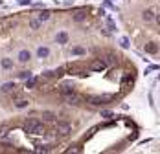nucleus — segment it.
Returning <instances> with one entry per match:
<instances>
[{"label":"nucleus","instance_id":"obj_1","mask_svg":"<svg viewBox=\"0 0 160 154\" xmlns=\"http://www.w3.org/2000/svg\"><path fill=\"white\" fill-rule=\"evenodd\" d=\"M24 130L31 132V134H42V132H44V127H42L41 121H37V119H28L24 123Z\"/></svg>","mask_w":160,"mask_h":154},{"label":"nucleus","instance_id":"obj_22","mask_svg":"<svg viewBox=\"0 0 160 154\" xmlns=\"http://www.w3.org/2000/svg\"><path fill=\"white\" fill-rule=\"evenodd\" d=\"M122 46H123V48H129V40H127V39H122Z\"/></svg>","mask_w":160,"mask_h":154},{"label":"nucleus","instance_id":"obj_9","mask_svg":"<svg viewBox=\"0 0 160 154\" xmlns=\"http://www.w3.org/2000/svg\"><path fill=\"white\" fill-rule=\"evenodd\" d=\"M145 51L155 55V53H158V46H156L155 42H147V44H145Z\"/></svg>","mask_w":160,"mask_h":154},{"label":"nucleus","instance_id":"obj_8","mask_svg":"<svg viewBox=\"0 0 160 154\" xmlns=\"http://www.w3.org/2000/svg\"><path fill=\"white\" fill-rule=\"evenodd\" d=\"M55 40H57L59 44H66V42H68V33H65V31H61V33H57V37H55Z\"/></svg>","mask_w":160,"mask_h":154},{"label":"nucleus","instance_id":"obj_5","mask_svg":"<svg viewBox=\"0 0 160 154\" xmlns=\"http://www.w3.org/2000/svg\"><path fill=\"white\" fill-rule=\"evenodd\" d=\"M87 15H88V11L87 9H81V11H77V13L74 15V20H76V22H83L85 18H87Z\"/></svg>","mask_w":160,"mask_h":154},{"label":"nucleus","instance_id":"obj_3","mask_svg":"<svg viewBox=\"0 0 160 154\" xmlns=\"http://www.w3.org/2000/svg\"><path fill=\"white\" fill-rule=\"evenodd\" d=\"M105 68H107V62L101 61V59H96V61H92V64H90V70H92V72H101V70H105Z\"/></svg>","mask_w":160,"mask_h":154},{"label":"nucleus","instance_id":"obj_2","mask_svg":"<svg viewBox=\"0 0 160 154\" xmlns=\"http://www.w3.org/2000/svg\"><path fill=\"white\" fill-rule=\"evenodd\" d=\"M111 99H112V95H88L87 101L90 105H103L107 101H111Z\"/></svg>","mask_w":160,"mask_h":154},{"label":"nucleus","instance_id":"obj_16","mask_svg":"<svg viewBox=\"0 0 160 154\" xmlns=\"http://www.w3.org/2000/svg\"><path fill=\"white\" fill-rule=\"evenodd\" d=\"M15 106L17 108H26L28 106V99H18V101L15 103Z\"/></svg>","mask_w":160,"mask_h":154},{"label":"nucleus","instance_id":"obj_20","mask_svg":"<svg viewBox=\"0 0 160 154\" xmlns=\"http://www.w3.org/2000/svg\"><path fill=\"white\" fill-rule=\"evenodd\" d=\"M18 77H20V79H29V77H31V72H20Z\"/></svg>","mask_w":160,"mask_h":154},{"label":"nucleus","instance_id":"obj_12","mask_svg":"<svg viewBox=\"0 0 160 154\" xmlns=\"http://www.w3.org/2000/svg\"><path fill=\"white\" fill-rule=\"evenodd\" d=\"M42 117H44L46 121H53V119H55V114H53V112H48V110H44V112H42Z\"/></svg>","mask_w":160,"mask_h":154},{"label":"nucleus","instance_id":"obj_21","mask_svg":"<svg viewBox=\"0 0 160 154\" xmlns=\"http://www.w3.org/2000/svg\"><path fill=\"white\" fill-rule=\"evenodd\" d=\"M2 66H4V68H11V66H13V62L9 61V59H2Z\"/></svg>","mask_w":160,"mask_h":154},{"label":"nucleus","instance_id":"obj_18","mask_svg":"<svg viewBox=\"0 0 160 154\" xmlns=\"http://www.w3.org/2000/svg\"><path fill=\"white\" fill-rule=\"evenodd\" d=\"M39 26H41V20H31L29 22V28L31 29H39Z\"/></svg>","mask_w":160,"mask_h":154},{"label":"nucleus","instance_id":"obj_10","mask_svg":"<svg viewBox=\"0 0 160 154\" xmlns=\"http://www.w3.org/2000/svg\"><path fill=\"white\" fill-rule=\"evenodd\" d=\"M142 17H144L145 22H149V20H153V18H155V11H153V9H145L144 13H142Z\"/></svg>","mask_w":160,"mask_h":154},{"label":"nucleus","instance_id":"obj_14","mask_svg":"<svg viewBox=\"0 0 160 154\" xmlns=\"http://www.w3.org/2000/svg\"><path fill=\"white\" fill-rule=\"evenodd\" d=\"M72 55H85V48H81V46H74V48H72Z\"/></svg>","mask_w":160,"mask_h":154},{"label":"nucleus","instance_id":"obj_11","mask_svg":"<svg viewBox=\"0 0 160 154\" xmlns=\"http://www.w3.org/2000/svg\"><path fill=\"white\" fill-rule=\"evenodd\" d=\"M37 55H39L41 59H44V57H48V55H50V50H48L46 46H41V48L37 50Z\"/></svg>","mask_w":160,"mask_h":154},{"label":"nucleus","instance_id":"obj_7","mask_svg":"<svg viewBox=\"0 0 160 154\" xmlns=\"http://www.w3.org/2000/svg\"><path fill=\"white\" fill-rule=\"evenodd\" d=\"M29 59H31V53H29L28 50H22V51L18 53V61H20V62H28Z\"/></svg>","mask_w":160,"mask_h":154},{"label":"nucleus","instance_id":"obj_23","mask_svg":"<svg viewBox=\"0 0 160 154\" xmlns=\"http://www.w3.org/2000/svg\"><path fill=\"white\" fill-rule=\"evenodd\" d=\"M6 128H7L6 125H0V136H2V134H4V130H6Z\"/></svg>","mask_w":160,"mask_h":154},{"label":"nucleus","instance_id":"obj_15","mask_svg":"<svg viewBox=\"0 0 160 154\" xmlns=\"http://www.w3.org/2000/svg\"><path fill=\"white\" fill-rule=\"evenodd\" d=\"M11 90H15V83H6L2 86V92H11Z\"/></svg>","mask_w":160,"mask_h":154},{"label":"nucleus","instance_id":"obj_13","mask_svg":"<svg viewBox=\"0 0 160 154\" xmlns=\"http://www.w3.org/2000/svg\"><path fill=\"white\" fill-rule=\"evenodd\" d=\"M61 92H63V95H66V94H72V92H74V86H70V84H65V86H61Z\"/></svg>","mask_w":160,"mask_h":154},{"label":"nucleus","instance_id":"obj_6","mask_svg":"<svg viewBox=\"0 0 160 154\" xmlns=\"http://www.w3.org/2000/svg\"><path fill=\"white\" fill-rule=\"evenodd\" d=\"M65 101L70 103V105H76V103H79V97L72 92V94H66V95H65Z\"/></svg>","mask_w":160,"mask_h":154},{"label":"nucleus","instance_id":"obj_4","mask_svg":"<svg viewBox=\"0 0 160 154\" xmlns=\"http://www.w3.org/2000/svg\"><path fill=\"white\" fill-rule=\"evenodd\" d=\"M55 130L61 132V134H68V132H70V125L68 123H57L55 125Z\"/></svg>","mask_w":160,"mask_h":154},{"label":"nucleus","instance_id":"obj_17","mask_svg":"<svg viewBox=\"0 0 160 154\" xmlns=\"http://www.w3.org/2000/svg\"><path fill=\"white\" fill-rule=\"evenodd\" d=\"M50 18V11H42V13L39 15V20L42 22V20H48Z\"/></svg>","mask_w":160,"mask_h":154},{"label":"nucleus","instance_id":"obj_19","mask_svg":"<svg viewBox=\"0 0 160 154\" xmlns=\"http://www.w3.org/2000/svg\"><path fill=\"white\" fill-rule=\"evenodd\" d=\"M37 84V79H31V77H29V79H26V88H31V86H35Z\"/></svg>","mask_w":160,"mask_h":154}]
</instances>
